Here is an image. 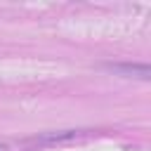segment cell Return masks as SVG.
<instances>
[{
    "mask_svg": "<svg viewBox=\"0 0 151 151\" xmlns=\"http://www.w3.org/2000/svg\"><path fill=\"white\" fill-rule=\"evenodd\" d=\"M106 68H111L116 73H123V76L142 78V80H149L151 78V71H149L146 64H106Z\"/></svg>",
    "mask_w": 151,
    "mask_h": 151,
    "instance_id": "obj_1",
    "label": "cell"
},
{
    "mask_svg": "<svg viewBox=\"0 0 151 151\" xmlns=\"http://www.w3.org/2000/svg\"><path fill=\"white\" fill-rule=\"evenodd\" d=\"M0 151H5V144H0Z\"/></svg>",
    "mask_w": 151,
    "mask_h": 151,
    "instance_id": "obj_2",
    "label": "cell"
}]
</instances>
